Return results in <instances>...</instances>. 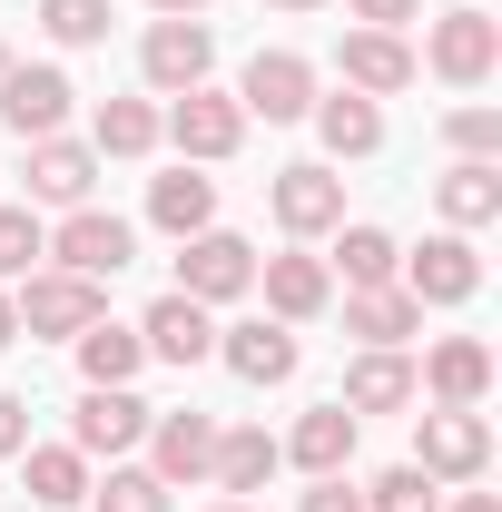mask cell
Masks as SVG:
<instances>
[{"mask_svg": "<svg viewBox=\"0 0 502 512\" xmlns=\"http://www.w3.org/2000/svg\"><path fill=\"white\" fill-rule=\"evenodd\" d=\"M256 286V247L247 237H227V227H197V237H178V296H197V306H227V296H247Z\"/></svg>", "mask_w": 502, "mask_h": 512, "instance_id": "cell-1", "label": "cell"}, {"mask_svg": "<svg viewBox=\"0 0 502 512\" xmlns=\"http://www.w3.org/2000/svg\"><path fill=\"white\" fill-rule=\"evenodd\" d=\"M424 60H434V79H453V89H483L502 69V20L493 10H443L434 40H424Z\"/></svg>", "mask_w": 502, "mask_h": 512, "instance_id": "cell-2", "label": "cell"}, {"mask_svg": "<svg viewBox=\"0 0 502 512\" xmlns=\"http://www.w3.org/2000/svg\"><path fill=\"white\" fill-rule=\"evenodd\" d=\"M483 463H493V434H483V414H473V404L424 414V434H414V473H434V483H473Z\"/></svg>", "mask_w": 502, "mask_h": 512, "instance_id": "cell-3", "label": "cell"}, {"mask_svg": "<svg viewBox=\"0 0 502 512\" xmlns=\"http://www.w3.org/2000/svg\"><path fill=\"white\" fill-rule=\"evenodd\" d=\"M69 99H79V89H69V69H0V128H10V138H60V119H69Z\"/></svg>", "mask_w": 502, "mask_h": 512, "instance_id": "cell-4", "label": "cell"}, {"mask_svg": "<svg viewBox=\"0 0 502 512\" xmlns=\"http://www.w3.org/2000/svg\"><path fill=\"white\" fill-rule=\"evenodd\" d=\"M158 138H178V158H237V138H247V109L237 99H217V89H178V109L158 119Z\"/></svg>", "mask_w": 502, "mask_h": 512, "instance_id": "cell-5", "label": "cell"}, {"mask_svg": "<svg viewBox=\"0 0 502 512\" xmlns=\"http://www.w3.org/2000/svg\"><path fill=\"white\" fill-rule=\"evenodd\" d=\"M473 286H483V256H473L463 227H453V237H424L414 266H404V296H414V306H463Z\"/></svg>", "mask_w": 502, "mask_h": 512, "instance_id": "cell-6", "label": "cell"}, {"mask_svg": "<svg viewBox=\"0 0 502 512\" xmlns=\"http://www.w3.org/2000/svg\"><path fill=\"white\" fill-rule=\"evenodd\" d=\"M138 434H148V404H138L128 384H89L79 414H69V444H79V453H109V463H119Z\"/></svg>", "mask_w": 502, "mask_h": 512, "instance_id": "cell-7", "label": "cell"}, {"mask_svg": "<svg viewBox=\"0 0 502 512\" xmlns=\"http://www.w3.org/2000/svg\"><path fill=\"white\" fill-rule=\"evenodd\" d=\"M207 60H217V40H207V20H158L148 30V50H138V69H148V89H207Z\"/></svg>", "mask_w": 502, "mask_h": 512, "instance_id": "cell-8", "label": "cell"}, {"mask_svg": "<svg viewBox=\"0 0 502 512\" xmlns=\"http://www.w3.org/2000/svg\"><path fill=\"white\" fill-rule=\"evenodd\" d=\"M335 60H345V89H355V99H394V89H414V69H424L404 50V30H345Z\"/></svg>", "mask_w": 502, "mask_h": 512, "instance_id": "cell-9", "label": "cell"}, {"mask_svg": "<svg viewBox=\"0 0 502 512\" xmlns=\"http://www.w3.org/2000/svg\"><path fill=\"white\" fill-rule=\"evenodd\" d=\"M109 306H99V286L89 276H69V266H50V276H30V296H20V335H79V325H99Z\"/></svg>", "mask_w": 502, "mask_h": 512, "instance_id": "cell-10", "label": "cell"}, {"mask_svg": "<svg viewBox=\"0 0 502 512\" xmlns=\"http://www.w3.org/2000/svg\"><path fill=\"white\" fill-rule=\"evenodd\" d=\"M128 247H138V237H128L119 217H99V207H69V227L50 237V256H60L69 276H89V286H109L128 266Z\"/></svg>", "mask_w": 502, "mask_h": 512, "instance_id": "cell-11", "label": "cell"}, {"mask_svg": "<svg viewBox=\"0 0 502 512\" xmlns=\"http://www.w3.org/2000/svg\"><path fill=\"white\" fill-rule=\"evenodd\" d=\"M237 109H247V119H306V109H315V69L296 60V50H256Z\"/></svg>", "mask_w": 502, "mask_h": 512, "instance_id": "cell-12", "label": "cell"}, {"mask_svg": "<svg viewBox=\"0 0 502 512\" xmlns=\"http://www.w3.org/2000/svg\"><path fill=\"white\" fill-rule=\"evenodd\" d=\"M276 227H286V237L345 227V178H335V168H276Z\"/></svg>", "mask_w": 502, "mask_h": 512, "instance_id": "cell-13", "label": "cell"}, {"mask_svg": "<svg viewBox=\"0 0 502 512\" xmlns=\"http://www.w3.org/2000/svg\"><path fill=\"white\" fill-rule=\"evenodd\" d=\"M89 188H99V148H79V138H30V197L89 207Z\"/></svg>", "mask_w": 502, "mask_h": 512, "instance_id": "cell-14", "label": "cell"}, {"mask_svg": "<svg viewBox=\"0 0 502 512\" xmlns=\"http://www.w3.org/2000/svg\"><path fill=\"white\" fill-rule=\"evenodd\" d=\"M138 345H148L158 365H197V355H217V325H207V306H197V296H158V306H148V325H138Z\"/></svg>", "mask_w": 502, "mask_h": 512, "instance_id": "cell-15", "label": "cell"}, {"mask_svg": "<svg viewBox=\"0 0 502 512\" xmlns=\"http://www.w3.org/2000/svg\"><path fill=\"white\" fill-rule=\"evenodd\" d=\"M217 355H227V375L237 384H286L296 375V335H286V325H227V335H217Z\"/></svg>", "mask_w": 502, "mask_h": 512, "instance_id": "cell-16", "label": "cell"}, {"mask_svg": "<svg viewBox=\"0 0 502 512\" xmlns=\"http://www.w3.org/2000/svg\"><path fill=\"white\" fill-rule=\"evenodd\" d=\"M148 444H158V463H148V473L178 493V483H197V473H207V453H217V424H207V414H148Z\"/></svg>", "mask_w": 502, "mask_h": 512, "instance_id": "cell-17", "label": "cell"}, {"mask_svg": "<svg viewBox=\"0 0 502 512\" xmlns=\"http://www.w3.org/2000/svg\"><path fill=\"white\" fill-rule=\"evenodd\" d=\"M276 453H286V463H306L315 483H325V473H345V463H355V414H345V404H315Z\"/></svg>", "mask_w": 502, "mask_h": 512, "instance_id": "cell-18", "label": "cell"}, {"mask_svg": "<svg viewBox=\"0 0 502 512\" xmlns=\"http://www.w3.org/2000/svg\"><path fill=\"white\" fill-rule=\"evenodd\" d=\"M306 119H315V138H325V158H375L384 148V109L355 99V89H345V99H315Z\"/></svg>", "mask_w": 502, "mask_h": 512, "instance_id": "cell-19", "label": "cell"}, {"mask_svg": "<svg viewBox=\"0 0 502 512\" xmlns=\"http://www.w3.org/2000/svg\"><path fill=\"white\" fill-rule=\"evenodd\" d=\"M345 335H365V345H404V335H424V306H414L404 286H355V296H345Z\"/></svg>", "mask_w": 502, "mask_h": 512, "instance_id": "cell-20", "label": "cell"}, {"mask_svg": "<svg viewBox=\"0 0 502 512\" xmlns=\"http://www.w3.org/2000/svg\"><path fill=\"white\" fill-rule=\"evenodd\" d=\"M394 404H414V365L394 345H365L355 375H345V414H394Z\"/></svg>", "mask_w": 502, "mask_h": 512, "instance_id": "cell-21", "label": "cell"}, {"mask_svg": "<svg viewBox=\"0 0 502 512\" xmlns=\"http://www.w3.org/2000/svg\"><path fill=\"white\" fill-rule=\"evenodd\" d=\"M256 276H266V306H276L286 325H306L315 306L335 296V276H325V256H266Z\"/></svg>", "mask_w": 502, "mask_h": 512, "instance_id": "cell-22", "label": "cell"}, {"mask_svg": "<svg viewBox=\"0 0 502 512\" xmlns=\"http://www.w3.org/2000/svg\"><path fill=\"white\" fill-rule=\"evenodd\" d=\"M69 345H79V375L89 384H128L138 375V365H148V345H138V325H79V335H69Z\"/></svg>", "mask_w": 502, "mask_h": 512, "instance_id": "cell-23", "label": "cell"}, {"mask_svg": "<svg viewBox=\"0 0 502 512\" xmlns=\"http://www.w3.org/2000/svg\"><path fill=\"white\" fill-rule=\"evenodd\" d=\"M443 217H453V227H493L502 217V168L493 158H463V168H443Z\"/></svg>", "mask_w": 502, "mask_h": 512, "instance_id": "cell-24", "label": "cell"}, {"mask_svg": "<svg viewBox=\"0 0 502 512\" xmlns=\"http://www.w3.org/2000/svg\"><path fill=\"white\" fill-rule=\"evenodd\" d=\"M148 217H158L168 237H197V227H217V178H197V168L158 178V188H148Z\"/></svg>", "mask_w": 502, "mask_h": 512, "instance_id": "cell-25", "label": "cell"}, {"mask_svg": "<svg viewBox=\"0 0 502 512\" xmlns=\"http://www.w3.org/2000/svg\"><path fill=\"white\" fill-rule=\"evenodd\" d=\"M424 384H434L443 404H483V384H493V345H473V335H453V345H434V365H424Z\"/></svg>", "mask_w": 502, "mask_h": 512, "instance_id": "cell-26", "label": "cell"}, {"mask_svg": "<svg viewBox=\"0 0 502 512\" xmlns=\"http://www.w3.org/2000/svg\"><path fill=\"white\" fill-rule=\"evenodd\" d=\"M30 503H50V512L89 503V453L79 444H40L30 453Z\"/></svg>", "mask_w": 502, "mask_h": 512, "instance_id": "cell-27", "label": "cell"}, {"mask_svg": "<svg viewBox=\"0 0 502 512\" xmlns=\"http://www.w3.org/2000/svg\"><path fill=\"white\" fill-rule=\"evenodd\" d=\"M276 463H286V453L266 444V434H217V453H207V473H217V483H227V493H266V473H276Z\"/></svg>", "mask_w": 502, "mask_h": 512, "instance_id": "cell-28", "label": "cell"}, {"mask_svg": "<svg viewBox=\"0 0 502 512\" xmlns=\"http://www.w3.org/2000/svg\"><path fill=\"white\" fill-rule=\"evenodd\" d=\"M99 158H148L158 148V109L148 99H99V138H89Z\"/></svg>", "mask_w": 502, "mask_h": 512, "instance_id": "cell-29", "label": "cell"}, {"mask_svg": "<svg viewBox=\"0 0 502 512\" xmlns=\"http://www.w3.org/2000/svg\"><path fill=\"white\" fill-rule=\"evenodd\" d=\"M335 266H345V286H394L404 256H394L384 227H345V237H335Z\"/></svg>", "mask_w": 502, "mask_h": 512, "instance_id": "cell-30", "label": "cell"}, {"mask_svg": "<svg viewBox=\"0 0 502 512\" xmlns=\"http://www.w3.org/2000/svg\"><path fill=\"white\" fill-rule=\"evenodd\" d=\"M40 30L60 50H89V40H109V0H40Z\"/></svg>", "mask_w": 502, "mask_h": 512, "instance_id": "cell-31", "label": "cell"}, {"mask_svg": "<svg viewBox=\"0 0 502 512\" xmlns=\"http://www.w3.org/2000/svg\"><path fill=\"white\" fill-rule=\"evenodd\" d=\"M40 256H50L40 217H30V207H0V286H10V276H30Z\"/></svg>", "mask_w": 502, "mask_h": 512, "instance_id": "cell-32", "label": "cell"}, {"mask_svg": "<svg viewBox=\"0 0 502 512\" xmlns=\"http://www.w3.org/2000/svg\"><path fill=\"white\" fill-rule=\"evenodd\" d=\"M365 512H443V493H434V473H414V463H394L375 493H365Z\"/></svg>", "mask_w": 502, "mask_h": 512, "instance_id": "cell-33", "label": "cell"}, {"mask_svg": "<svg viewBox=\"0 0 502 512\" xmlns=\"http://www.w3.org/2000/svg\"><path fill=\"white\" fill-rule=\"evenodd\" d=\"M89 503H99V512H168V483H158V473H128V463H119V473H109Z\"/></svg>", "mask_w": 502, "mask_h": 512, "instance_id": "cell-34", "label": "cell"}, {"mask_svg": "<svg viewBox=\"0 0 502 512\" xmlns=\"http://www.w3.org/2000/svg\"><path fill=\"white\" fill-rule=\"evenodd\" d=\"M443 138H453L463 158H493V148H502V109H453V119H443Z\"/></svg>", "mask_w": 502, "mask_h": 512, "instance_id": "cell-35", "label": "cell"}, {"mask_svg": "<svg viewBox=\"0 0 502 512\" xmlns=\"http://www.w3.org/2000/svg\"><path fill=\"white\" fill-rule=\"evenodd\" d=\"M296 512H365V493H345V473H325V483H315Z\"/></svg>", "mask_w": 502, "mask_h": 512, "instance_id": "cell-36", "label": "cell"}, {"mask_svg": "<svg viewBox=\"0 0 502 512\" xmlns=\"http://www.w3.org/2000/svg\"><path fill=\"white\" fill-rule=\"evenodd\" d=\"M414 10H424V0H355V20H365V30H404Z\"/></svg>", "mask_w": 502, "mask_h": 512, "instance_id": "cell-37", "label": "cell"}, {"mask_svg": "<svg viewBox=\"0 0 502 512\" xmlns=\"http://www.w3.org/2000/svg\"><path fill=\"white\" fill-rule=\"evenodd\" d=\"M0 453H30V404L20 394H0Z\"/></svg>", "mask_w": 502, "mask_h": 512, "instance_id": "cell-38", "label": "cell"}, {"mask_svg": "<svg viewBox=\"0 0 502 512\" xmlns=\"http://www.w3.org/2000/svg\"><path fill=\"white\" fill-rule=\"evenodd\" d=\"M148 10H158V20H197L207 0H148Z\"/></svg>", "mask_w": 502, "mask_h": 512, "instance_id": "cell-39", "label": "cell"}, {"mask_svg": "<svg viewBox=\"0 0 502 512\" xmlns=\"http://www.w3.org/2000/svg\"><path fill=\"white\" fill-rule=\"evenodd\" d=\"M0 345H20V306L10 296H0Z\"/></svg>", "mask_w": 502, "mask_h": 512, "instance_id": "cell-40", "label": "cell"}, {"mask_svg": "<svg viewBox=\"0 0 502 512\" xmlns=\"http://www.w3.org/2000/svg\"><path fill=\"white\" fill-rule=\"evenodd\" d=\"M453 512H502V503H493V493H463V503H453Z\"/></svg>", "mask_w": 502, "mask_h": 512, "instance_id": "cell-41", "label": "cell"}, {"mask_svg": "<svg viewBox=\"0 0 502 512\" xmlns=\"http://www.w3.org/2000/svg\"><path fill=\"white\" fill-rule=\"evenodd\" d=\"M276 10H325V0H276Z\"/></svg>", "mask_w": 502, "mask_h": 512, "instance_id": "cell-42", "label": "cell"}, {"mask_svg": "<svg viewBox=\"0 0 502 512\" xmlns=\"http://www.w3.org/2000/svg\"><path fill=\"white\" fill-rule=\"evenodd\" d=\"M217 512H247V503H217Z\"/></svg>", "mask_w": 502, "mask_h": 512, "instance_id": "cell-43", "label": "cell"}, {"mask_svg": "<svg viewBox=\"0 0 502 512\" xmlns=\"http://www.w3.org/2000/svg\"><path fill=\"white\" fill-rule=\"evenodd\" d=\"M0 69H10V50H0Z\"/></svg>", "mask_w": 502, "mask_h": 512, "instance_id": "cell-44", "label": "cell"}]
</instances>
